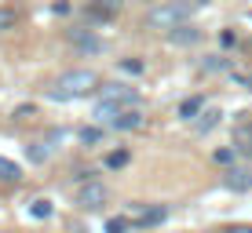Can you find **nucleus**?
<instances>
[{
	"label": "nucleus",
	"instance_id": "nucleus-1",
	"mask_svg": "<svg viewBox=\"0 0 252 233\" xmlns=\"http://www.w3.org/2000/svg\"><path fill=\"white\" fill-rule=\"evenodd\" d=\"M205 0H161V4H154L150 11H146V29H179V26H187V19L201 7Z\"/></svg>",
	"mask_w": 252,
	"mask_h": 233
},
{
	"label": "nucleus",
	"instance_id": "nucleus-2",
	"mask_svg": "<svg viewBox=\"0 0 252 233\" xmlns=\"http://www.w3.org/2000/svg\"><path fill=\"white\" fill-rule=\"evenodd\" d=\"M99 84H102V80H99V73H95V70H69V73H63L55 84H51L48 99L69 102V99H81V95H92Z\"/></svg>",
	"mask_w": 252,
	"mask_h": 233
},
{
	"label": "nucleus",
	"instance_id": "nucleus-3",
	"mask_svg": "<svg viewBox=\"0 0 252 233\" xmlns=\"http://www.w3.org/2000/svg\"><path fill=\"white\" fill-rule=\"evenodd\" d=\"M73 204L81 211H99L102 204H106V186L95 182V179H84V182L77 186V193H73Z\"/></svg>",
	"mask_w": 252,
	"mask_h": 233
},
{
	"label": "nucleus",
	"instance_id": "nucleus-4",
	"mask_svg": "<svg viewBox=\"0 0 252 233\" xmlns=\"http://www.w3.org/2000/svg\"><path fill=\"white\" fill-rule=\"evenodd\" d=\"M168 219V208L164 204H135L132 208V226H161V222Z\"/></svg>",
	"mask_w": 252,
	"mask_h": 233
},
{
	"label": "nucleus",
	"instance_id": "nucleus-5",
	"mask_svg": "<svg viewBox=\"0 0 252 233\" xmlns=\"http://www.w3.org/2000/svg\"><path fill=\"white\" fill-rule=\"evenodd\" d=\"M125 113H132V106H125V102H110V99H99V106H95V120L99 124H110L114 128Z\"/></svg>",
	"mask_w": 252,
	"mask_h": 233
},
{
	"label": "nucleus",
	"instance_id": "nucleus-6",
	"mask_svg": "<svg viewBox=\"0 0 252 233\" xmlns=\"http://www.w3.org/2000/svg\"><path fill=\"white\" fill-rule=\"evenodd\" d=\"M102 99L110 102H125V106H139V91L135 88H125V84H102Z\"/></svg>",
	"mask_w": 252,
	"mask_h": 233
},
{
	"label": "nucleus",
	"instance_id": "nucleus-7",
	"mask_svg": "<svg viewBox=\"0 0 252 233\" xmlns=\"http://www.w3.org/2000/svg\"><path fill=\"white\" fill-rule=\"evenodd\" d=\"M223 186L234 189V193H249V189H252V171H245V168H227Z\"/></svg>",
	"mask_w": 252,
	"mask_h": 233
},
{
	"label": "nucleus",
	"instance_id": "nucleus-8",
	"mask_svg": "<svg viewBox=\"0 0 252 233\" xmlns=\"http://www.w3.org/2000/svg\"><path fill=\"white\" fill-rule=\"evenodd\" d=\"M125 11V0H92V19H102L110 22L114 15Z\"/></svg>",
	"mask_w": 252,
	"mask_h": 233
},
{
	"label": "nucleus",
	"instance_id": "nucleus-9",
	"mask_svg": "<svg viewBox=\"0 0 252 233\" xmlns=\"http://www.w3.org/2000/svg\"><path fill=\"white\" fill-rule=\"evenodd\" d=\"M234 146H238V153L252 157V120H241V124L234 128Z\"/></svg>",
	"mask_w": 252,
	"mask_h": 233
},
{
	"label": "nucleus",
	"instance_id": "nucleus-10",
	"mask_svg": "<svg viewBox=\"0 0 252 233\" xmlns=\"http://www.w3.org/2000/svg\"><path fill=\"white\" fill-rule=\"evenodd\" d=\"M168 40H172V44H179V48H190V44L201 40V29H194V26H179V29L168 33Z\"/></svg>",
	"mask_w": 252,
	"mask_h": 233
},
{
	"label": "nucleus",
	"instance_id": "nucleus-11",
	"mask_svg": "<svg viewBox=\"0 0 252 233\" xmlns=\"http://www.w3.org/2000/svg\"><path fill=\"white\" fill-rule=\"evenodd\" d=\"M69 44H77L81 51H88V55H95V51L102 48V44H99V40L92 37L88 29H69Z\"/></svg>",
	"mask_w": 252,
	"mask_h": 233
},
{
	"label": "nucleus",
	"instance_id": "nucleus-12",
	"mask_svg": "<svg viewBox=\"0 0 252 233\" xmlns=\"http://www.w3.org/2000/svg\"><path fill=\"white\" fill-rule=\"evenodd\" d=\"M201 109H205V99H201V95L179 102V117H183V120H197V117H201Z\"/></svg>",
	"mask_w": 252,
	"mask_h": 233
},
{
	"label": "nucleus",
	"instance_id": "nucleus-13",
	"mask_svg": "<svg viewBox=\"0 0 252 233\" xmlns=\"http://www.w3.org/2000/svg\"><path fill=\"white\" fill-rule=\"evenodd\" d=\"M19 179H22V168L15 160L0 157V182H19Z\"/></svg>",
	"mask_w": 252,
	"mask_h": 233
},
{
	"label": "nucleus",
	"instance_id": "nucleus-14",
	"mask_svg": "<svg viewBox=\"0 0 252 233\" xmlns=\"http://www.w3.org/2000/svg\"><path fill=\"white\" fill-rule=\"evenodd\" d=\"M114 128H117V131H135V128H143V113H139V109H132V113H125Z\"/></svg>",
	"mask_w": 252,
	"mask_h": 233
},
{
	"label": "nucleus",
	"instance_id": "nucleus-15",
	"mask_svg": "<svg viewBox=\"0 0 252 233\" xmlns=\"http://www.w3.org/2000/svg\"><path fill=\"white\" fill-rule=\"evenodd\" d=\"M19 26V15H15V7H0V33L15 29Z\"/></svg>",
	"mask_w": 252,
	"mask_h": 233
},
{
	"label": "nucleus",
	"instance_id": "nucleus-16",
	"mask_svg": "<svg viewBox=\"0 0 252 233\" xmlns=\"http://www.w3.org/2000/svg\"><path fill=\"white\" fill-rule=\"evenodd\" d=\"M30 215H33V219H51V201H44V197L33 201L30 204Z\"/></svg>",
	"mask_w": 252,
	"mask_h": 233
},
{
	"label": "nucleus",
	"instance_id": "nucleus-17",
	"mask_svg": "<svg viewBox=\"0 0 252 233\" xmlns=\"http://www.w3.org/2000/svg\"><path fill=\"white\" fill-rule=\"evenodd\" d=\"M220 117H223L220 109H205V113L197 117V131H208V128H212V124H216V120H220Z\"/></svg>",
	"mask_w": 252,
	"mask_h": 233
},
{
	"label": "nucleus",
	"instance_id": "nucleus-18",
	"mask_svg": "<svg viewBox=\"0 0 252 233\" xmlns=\"http://www.w3.org/2000/svg\"><path fill=\"white\" fill-rule=\"evenodd\" d=\"M26 153H30V160H33V164H44L51 150H48L44 142H33V146H30V150H26Z\"/></svg>",
	"mask_w": 252,
	"mask_h": 233
},
{
	"label": "nucleus",
	"instance_id": "nucleus-19",
	"mask_svg": "<svg viewBox=\"0 0 252 233\" xmlns=\"http://www.w3.org/2000/svg\"><path fill=\"white\" fill-rule=\"evenodd\" d=\"M128 157H132V153H128V150H114V153H110V157H106V168H125V164H128Z\"/></svg>",
	"mask_w": 252,
	"mask_h": 233
},
{
	"label": "nucleus",
	"instance_id": "nucleus-20",
	"mask_svg": "<svg viewBox=\"0 0 252 233\" xmlns=\"http://www.w3.org/2000/svg\"><path fill=\"white\" fill-rule=\"evenodd\" d=\"M132 230V219H125V215H117V219L106 222V233H128Z\"/></svg>",
	"mask_w": 252,
	"mask_h": 233
},
{
	"label": "nucleus",
	"instance_id": "nucleus-21",
	"mask_svg": "<svg viewBox=\"0 0 252 233\" xmlns=\"http://www.w3.org/2000/svg\"><path fill=\"white\" fill-rule=\"evenodd\" d=\"M81 142H102V128H84V131H81Z\"/></svg>",
	"mask_w": 252,
	"mask_h": 233
},
{
	"label": "nucleus",
	"instance_id": "nucleus-22",
	"mask_svg": "<svg viewBox=\"0 0 252 233\" xmlns=\"http://www.w3.org/2000/svg\"><path fill=\"white\" fill-rule=\"evenodd\" d=\"M212 160H216V164H223V168H227V164L234 160V150H216V153H212Z\"/></svg>",
	"mask_w": 252,
	"mask_h": 233
},
{
	"label": "nucleus",
	"instance_id": "nucleus-23",
	"mask_svg": "<svg viewBox=\"0 0 252 233\" xmlns=\"http://www.w3.org/2000/svg\"><path fill=\"white\" fill-rule=\"evenodd\" d=\"M121 70H125V73H143V62H139V58H125Z\"/></svg>",
	"mask_w": 252,
	"mask_h": 233
},
{
	"label": "nucleus",
	"instance_id": "nucleus-24",
	"mask_svg": "<svg viewBox=\"0 0 252 233\" xmlns=\"http://www.w3.org/2000/svg\"><path fill=\"white\" fill-rule=\"evenodd\" d=\"M245 88H249V91H252V77H245Z\"/></svg>",
	"mask_w": 252,
	"mask_h": 233
}]
</instances>
